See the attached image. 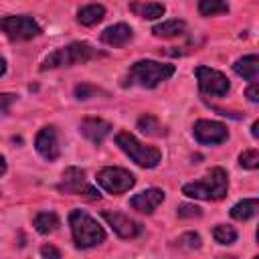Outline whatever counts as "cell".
Here are the masks:
<instances>
[{
	"mask_svg": "<svg viewBox=\"0 0 259 259\" xmlns=\"http://www.w3.org/2000/svg\"><path fill=\"white\" fill-rule=\"evenodd\" d=\"M164 200V190L160 188H148V190H142L138 194H134L130 198V206L138 212H144V214H152Z\"/></svg>",
	"mask_w": 259,
	"mask_h": 259,
	"instance_id": "13",
	"label": "cell"
},
{
	"mask_svg": "<svg viewBox=\"0 0 259 259\" xmlns=\"http://www.w3.org/2000/svg\"><path fill=\"white\" fill-rule=\"evenodd\" d=\"M130 10L136 16H142L146 20H154V18H160L166 12V6L160 4V2H132Z\"/></svg>",
	"mask_w": 259,
	"mask_h": 259,
	"instance_id": "17",
	"label": "cell"
},
{
	"mask_svg": "<svg viewBox=\"0 0 259 259\" xmlns=\"http://www.w3.org/2000/svg\"><path fill=\"white\" fill-rule=\"evenodd\" d=\"M239 164L247 170H255L259 166V152L257 150H245L241 156H239Z\"/></svg>",
	"mask_w": 259,
	"mask_h": 259,
	"instance_id": "26",
	"label": "cell"
},
{
	"mask_svg": "<svg viewBox=\"0 0 259 259\" xmlns=\"http://www.w3.org/2000/svg\"><path fill=\"white\" fill-rule=\"evenodd\" d=\"M97 57H103V53L93 49L89 42H71V45L47 55L40 69L47 71V69H59V67H73V65H81V63H87Z\"/></svg>",
	"mask_w": 259,
	"mask_h": 259,
	"instance_id": "4",
	"label": "cell"
},
{
	"mask_svg": "<svg viewBox=\"0 0 259 259\" xmlns=\"http://www.w3.org/2000/svg\"><path fill=\"white\" fill-rule=\"evenodd\" d=\"M257 127H259V121H255V123L251 125V136H253V138H257V136H259V132H257Z\"/></svg>",
	"mask_w": 259,
	"mask_h": 259,
	"instance_id": "33",
	"label": "cell"
},
{
	"mask_svg": "<svg viewBox=\"0 0 259 259\" xmlns=\"http://www.w3.org/2000/svg\"><path fill=\"white\" fill-rule=\"evenodd\" d=\"M192 134L196 142L204 146H217L229 138V130L221 121H212V119H198L192 127Z\"/></svg>",
	"mask_w": 259,
	"mask_h": 259,
	"instance_id": "10",
	"label": "cell"
},
{
	"mask_svg": "<svg viewBox=\"0 0 259 259\" xmlns=\"http://www.w3.org/2000/svg\"><path fill=\"white\" fill-rule=\"evenodd\" d=\"M34 148H36V152H38L45 160H49V162L57 160L59 154H61V148H59V134H57V130H55L53 125L42 127V130L36 134Z\"/></svg>",
	"mask_w": 259,
	"mask_h": 259,
	"instance_id": "12",
	"label": "cell"
},
{
	"mask_svg": "<svg viewBox=\"0 0 259 259\" xmlns=\"http://www.w3.org/2000/svg\"><path fill=\"white\" fill-rule=\"evenodd\" d=\"M4 73H6V61H4L2 57H0V77H2Z\"/></svg>",
	"mask_w": 259,
	"mask_h": 259,
	"instance_id": "34",
	"label": "cell"
},
{
	"mask_svg": "<svg viewBox=\"0 0 259 259\" xmlns=\"http://www.w3.org/2000/svg\"><path fill=\"white\" fill-rule=\"evenodd\" d=\"M212 237L219 245H233L237 241V231L231 225H217L212 229Z\"/></svg>",
	"mask_w": 259,
	"mask_h": 259,
	"instance_id": "24",
	"label": "cell"
},
{
	"mask_svg": "<svg viewBox=\"0 0 259 259\" xmlns=\"http://www.w3.org/2000/svg\"><path fill=\"white\" fill-rule=\"evenodd\" d=\"M99 93H103V91L97 89V87H91V85H77V87H75L77 99H89V97H95V95H99Z\"/></svg>",
	"mask_w": 259,
	"mask_h": 259,
	"instance_id": "28",
	"label": "cell"
},
{
	"mask_svg": "<svg viewBox=\"0 0 259 259\" xmlns=\"http://www.w3.org/2000/svg\"><path fill=\"white\" fill-rule=\"evenodd\" d=\"M105 221H107V225L121 237V239H134V237H138L140 233H142V225L140 223H136L134 219H130L127 214H123V212H111V210H103V214H101Z\"/></svg>",
	"mask_w": 259,
	"mask_h": 259,
	"instance_id": "11",
	"label": "cell"
},
{
	"mask_svg": "<svg viewBox=\"0 0 259 259\" xmlns=\"http://www.w3.org/2000/svg\"><path fill=\"white\" fill-rule=\"evenodd\" d=\"M115 144L119 146V150L125 156H130V160H134L142 168H156L160 164V160H162V154H160L158 148L146 146L144 142H140L130 132H119L115 136Z\"/></svg>",
	"mask_w": 259,
	"mask_h": 259,
	"instance_id": "5",
	"label": "cell"
},
{
	"mask_svg": "<svg viewBox=\"0 0 259 259\" xmlns=\"http://www.w3.org/2000/svg\"><path fill=\"white\" fill-rule=\"evenodd\" d=\"M176 245L180 249H184V251H194V249H200L202 241H200V235L198 233H184V235L178 237Z\"/></svg>",
	"mask_w": 259,
	"mask_h": 259,
	"instance_id": "25",
	"label": "cell"
},
{
	"mask_svg": "<svg viewBox=\"0 0 259 259\" xmlns=\"http://www.w3.org/2000/svg\"><path fill=\"white\" fill-rule=\"evenodd\" d=\"M184 30H186V24H184L182 20H178V18L164 20V22H160V24H156V26L152 28L154 36H160V38H172V36H180V34H184Z\"/></svg>",
	"mask_w": 259,
	"mask_h": 259,
	"instance_id": "19",
	"label": "cell"
},
{
	"mask_svg": "<svg viewBox=\"0 0 259 259\" xmlns=\"http://www.w3.org/2000/svg\"><path fill=\"white\" fill-rule=\"evenodd\" d=\"M103 16H105V8L101 4H87V6L79 8V12H77V20L83 26H93V24L101 22Z\"/></svg>",
	"mask_w": 259,
	"mask_h": 259,
	"instance_id": "18",
	"label": "cell"
},
{
	"mask_svg": "<svg viewBox=\"0 0 259 259\" xmlns=\"http://www.w3.org/2000/svg\"><path fill=\"white\" fill-rule=\"evenodd\" d=\"M233 69H235V73H237L239 77H243V79H247V81H251V83H257L259 59H257V55H245V57H241V59L235 61Z\"/></svg>",
	"mask_w": 259,
	"mask_h": 259,
	"instance_id": "16",
	"label": "cell"
},
{
	"mask_svg": "<svg viewBox=\"0 0 259 259\" xmlns=\"http://www.w3.org/2000/svg\"><path fill=\"white\" fill-rule=\"evenodd\" d=\"M97 184L109 194H123L136 184V176L117 166H105L97 172Z\"/></svg>",
	"mask_w": 259,
	"mask_h": 259,
	"instance_id": "7",
	"label": "cell"
},
{
	"mask_svg": "<svg viewBox=\"0 0 259 259\" xmlns=\"http://www.w3.org/2000/svg\"><path fill=\"white\" fill-rule=\"evenodd\" d=\"M14 99H16V95H12V93H0V113H6L8 107L14 103Z\"/></svg>",
	"mask_w": 259,
	"mask_h": 259,
	"instance_id": "30",
	"label": "cell"
},
{
	"mask_svg": "<svg viewBox=\"0 0 259 259\" xmlns=\"http://www.w3.org/2000/svg\"><path fill=\"white\" fill-rule=\"evenodd\" d=\"M174 75V65L168 63H158V61H136L127 75L123 85H138L144 89H152L156 85H160L162 81H168Z\"/></svg>",
	"mask_w": 259,
	"mask_h": 259,
	"instance_id": "2",
	"label": "cell"
},
{
	"mask_svg": "<svg viewBox=\"0 0 259 259\" xmlns=\"http://www.w3.org/2000/svg\"><path fill=\"white\" fill-rule=\"evenodd\" d=\"M57 190L63 194H75V196H87L91 200H97L101 194L87 182L85 178V170L77 168V166H69L65 168L61 182L57 184Z\"/></svg>",
	"mask_w": 259,
	"mask_h": 259,
	"instance_id": "6",
	"label": "cell"
},
{
	"mask_svg": "<svg viewBox=\"0 0 259 259\" xmlns=\"http://www.w3.org/2000/svg\"><path fill=\"white\" fill-rule=\"evenodd\" d=\"M32 225H34V229H36L40 235H49V233H53V231L59 229L61 221H59L57 212H53V210H42V212H38V214L32 219Z\"/></svg>",
	"mask_w": 259,
	"mask_h": 259,
	"instance_id": "20",
	"label": "cell"
},
{
	"mask_svg": "<svg viewBox=\"0 0 259 259\" xmlns=\"http://www.w3.org/2000/svg\"><path fill=\"white\" fill-rule=\"evenodd\" d=\"M245 95H247V99H249L251 103H257V101H259V91H257V83H251V85L247 87Z\"/></svg>",
	"mask_w": 259,
	"mask_h": 259,
	"instance_id": "31",
	"label": "cell"
},
{
	"mask_svg": "<svg viewBox=\"0 0 259 259\" xmlns=\"http://www.w3.org/2000/svg\"><path fill=\"white\" fill-rule=\"evenodd\" d=\"M40 257H42V259H61V253H59V249L53 247V245H42V247H40Z\"/></svg>",
	"mask_w": 259,
	"mask_h": 259,
	"instance_id": "29",
	"label": "cell"
},
{
	"mask_svg": "<svg viewBox=\"0 0 259 259\" xmlns=\"http://www.w3.org/2000/svg\"><path fill=\"white\" fill-rule=\"evenodd\" d=\"M198 12L202 16H219V14L229 12V4L221 0H202L198 2Z\"/></svg>",
	"mask_w": 259,
	"mask_h": 259,
	"instance_id": "23",
	"label": "cell"
},
{
	"mask_svg": "<svg viewBox=\"0 0 259 259\" xmlns=\"http://www.w3.org/2000/svg\"><path fill=\"white\" fill-rule=\"evenodd\" d=\"M134 36V30L130 24L125 22H117V24H111L107 26L103 32H101V42L109 45V47H123L132 40Z\"/></svg>",
	"mask_w": 259,
	"mask_h": 259,
	"instance_id": "15",
	"label": "cell"
},
{
	"mask_svg": "<svg viewBox=\"0 0 259 259\" xmlns=\"http://www.w3.org/2000/svg\"><path fill=\"white\" fill-rule=\"evenodd\" d=\"M255 259H259V257H255Z\"/></svg>",
	"mask_w": 259,
	"mask_h": 259,
	"instance_id": "35",
	"label": "cell"
},
{
	"mask_svg": "<svg viewBox=\"0 0 259 259\" xmlns=\"http://www.w3.org/2000/svg\"><path fill=\"white\" fill-rule=\"evenodd\" d=\"M194 75H196V81H198V87L204 95H214V97H223L227 95V91L231 89V83L229 79L217 71V69H210V67H196L194 69Z\"/></svg>",
	"mask_w": 259,
	"mask_h": 259,
	"instance_id": "9",
	"label": "cell"
},
{
	"mask_svg": "<svg viewBox=\"0 0 259 259\" xmlns=\"http://www.w3.org/2000/svg\"><path fill=\"white\" fill-rule=\"evenodd\" d=\"M79 132L91 142V144H101L109 134H111V123L99 117H87L79 123Z\"/></svg>",
	"mask_w": 259,
	"mask_h": 259,
	"instance_id": "14",
	"label": "cell"
},
{
	"mask_svg": "<svg viewBox=\"0 0 259 259\" xmlns=\"http://www.w3.org/2000/svg\"><path fill=\"white\" fill-rule=\"evenodd\" d=\"M0 30L10 40H30L40 34V26L30 16H4L0 18Z\"/></svg>",
	"mask_w": 259,
	"mask_h": 259,
	"instance_id": "8",
	"label": "cell"
},
{
	"mask_svg": "<svg viewBox=\"0 0 259 259\" xmlns=\"http://www.w3.org/2000/svg\"><path fill=\"white\" fill-rule=\"evenodd\" d=\"M176 212H178V217H180V219H198V217L202 214V210H200L196 204H186V202H184V204H180Z\"/></svg>",
	"mask_w": 259,
	"mask_h": 259,
	"instance_id": "27",
	"label": "cell"
},
{
	"mask_svg": "<svg viewBox=\"0 0 259 259\" xmlns=\"http://www.w3.org/2000/svg\"><path fill=\"white\" fill-rule=\"evenodd\" d=\"M138 130L144 132L146 136H156V138L166 134V130L162 127V123L158 121V117H154V115H150V113H146V115H142V117L138 119Z\"/></svg>",
	"mask_w": 259,
	"mask_h": 259,
	"instance_id": "22",
	"label": "cell"
},
{
	"mask_svg": "<svg viewBox=\"0 0 259 259\" xmlns=\"http://www.w3.org/2000/svg\"><path fill=\"white\" fill-rule=\"evenodd\" d=\"M6 172V160H4V156L0 154V176Z\"/></svg>",
	"mask_w": 259,
	"mask_h": 259,
	"instance_id": "32",
	"label": "cell"
},
{
	"mask_svg": "<svg viewBox=\"0 0 259 259\" xmlns=\"http://www.w3.org/2000/svg\"><path fill=\"white\" fill-rule=\"evenodd\" d=\"M227 188H229L227 172L223 168H212L200 180L184 184L182 192L186 196L198 198V200H221L227 196Z\"/></svg>",
	"mask_w": 259,
	"mask_h": 259,
	"instance_id": "3",
	"label": "cell"
},
{
	"mask_svg": "<svg viewBox=\"0 0 259 259\" xmlns=\"http://www.w3.org/2000/svg\"><path fill=\"white\" fill-rule=\"evenodd\" d=\"M69 225H71V235H73V243L77 249H91L105 241L103 227H99V223L81 208L71 210Z\"/></svg>",
	"mask_w": 259,
	"mask_h": 259,
	"instance_id": "1",
	"label": "cell"
},
{
	"mask_svg": "<svg viewBox=\"0 0 259 259\" xmlns=\"http://www.w3.org/2000/svg\"><path fill=\"white\" fill-rule=\"evenodd\" d=\"M257 206H259L257 198H243L231 208V217L235 221H249L257 214Z\"/></svg>",
	"mask_w": 259,
	"mask_h": 259,
	"instance_id": "21",
	"label": "cell"
}]
</instances>
